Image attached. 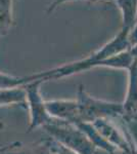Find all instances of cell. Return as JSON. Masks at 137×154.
Instances as JSON below:
<instances>
[{
  "instance_id": "9",
  "label": "cell",
  "mask_w": 137,
  "mask_h": 154,
  "mask_svg": "<svg viewBox=\"0 0 137 154\" xmlns=\"http://www.w3.org/2000/svg\"><path fill=\"white\" fill-rule=\"evenodd\" d=\"M75 125L78 126L85 134L87 138L89 139V141L93 144V146L96 149H100V150L104 151L108 154H116V152L118 151L114 146H112L109 142H106L103 137L99 135V133L96 131V128H94L91 122H78Z\"/></svg>"
},
{
  "instance_id": "10",
  "label": "cell",
  "mask_w": 137,
  "mask_h": 154,
  "mask_svg": "<svg viewBox=\"0 0 137 154\" xmlns=\"http://www.w3.org/2000/svg\"><path fill=\"white\" fill-rule=\"evenodd\" d=\"M122 14V28L130 31L137 21V0H115Z\"/></svg>"
},
{
  "instance_id": "7",
  "label": "cell",
  "mask_w": 137,
  "mask_h": 154,
  "mask_svg": "<svg viewBox=\"0 0 137 154\" xmlns=\"http://www.w3.org/2000/svg\"><path fill=\"white\" fill-rule=\"evenodd\" d=\"M128 84L125 95V100L122 103V120L132 121L137 120V59H134L133 63L128 70Z\"/></svg>"
},
{
  "instance_id": "14",
  "label": "cell",
  "mask_w": 137,
  "mask_h": 154,
  "mask_svg": "<svg viewBox=\"0 0 137 154\" xmlns=\"http://www.w3.org/2000/svg\"><path fill=\"white\" fill-rule=\"evenodd\" d=\"M128 43L130 48L137 43V21L128 33Z\"/></svg>"
},
{
  "instance_id": "3",
  "label": "cell",
  "mask_w": 137,
  "mask_h": 154,
  "mask_svg": "<svg viewBox=\"0 0 137 154\" xmlns=\"http://www.w3.org/2000/svg\"><path fill=\"white\" fill-rule=\"evenodd\" d=\"M76 101L78 104L80 122H93L99 118L116 119L122 117V103L99 100L89 95L80 84L77 91Z\"/></svg>"
},
{
  "instance_id": "2",
  "label": "cell",
  "mask_w": 137,
  "mask_h": 154,
  "mask_svg": "<svg viewBox=\"0 0 137 154\" xmlns=\"http://www.w3.org/2000/svg\"><path fill=\"white\" fill-rule=\"evenodd\" d=\"M51 139L77 154H95L96 148L77 125L52 119L43 126Z\"/></svg>"
},
{
  "instance_id": "16",
  "label": "cell",
  "mask_w": 137,
  "mask_h": 154,
  "mask_svg": "<svg viewBox=\"0 0 137 154\" xmlns=\"http://www.w3.org/2000/svg\"><path fill=\"white\" fill-rule=\"evenodd\" d=\"M55 154H77V153H75L74 151L70 150V149L66 148L64 146L55 142Z\"/></svg>"
},
{
  "instance_id": "12",
  "label": "cell",
  "mask_w": 137,
  "mask_h": 154,
  "mask_svg": "<svg viewBox=\"0 0 137 154\" xmlns=\"http://www.w3.org/2000/svg\"><path fill=\"white\" fill-rule=\"evenodd\" d=\"M13 24V0H0V36L6 35Z\"/></svg>"
},
{
  "instance_id": "1",
  "label": "cell",
  "mask_w": 137,
  "mask_h": 154,
  "mask_svg": "<svg viewBox=\"0 0 137 154\" xmlns=\"http://www.w3.org/2000/svg\"><path fill=\"white\" fill-rule=\"evenodd\" d=\"M128 30L121 29L113 39L85 58L66 63L49 70L30 74L28 75L29 82L40 80L44 83L49 80L63 79L97 67L128 70L134 61L129 53L130 46L128 43Z\"/></svg>"
},
{
  "instance_id": "5",
  "label": "cell",
  "mask_w": 137,
  "mask_h": 154,
  "mask_svg": "<svg viewBox=\"0 0 137 154\" xmlns=\"http://www.w3.org/2000/svg\"><path fill=\"white\" fill-rule=\"evenodd\" d=\"M91 123L99 133V135L117 150L122 151L124 154L133 153V146L129 136L127 137L124 135L123 131L115 125L112 119L99 118Z\"/></svg>"
},
{
  "instance_id": "6",
  "label": "cell",
  "mask_w": 137,
  "mask_h": 154,
  "mask_svg": "<svg viewBox=\"0 0 137 154\" xmlns=\"http://www.w3.org/2000/svg\"><path fill=\"white\" fill-rule=\"evenodd\" d=\"M46 110L49 116L54 120L77 125L80 122L79 109L76 99L75 100H48L45 101Z\"/></svg>"
},
{
  "instance_id": "17",
  "label": "cell",
  "mask_w": 137,
  "mask_h": 154,
  "mask_svg": "<svg viewBox=\"0 0 137 154\" xmlns=\"http://www.w3.org/2000/svg\"><path fill=\"white\" fill-rule=\"evenodd\" d=\"M129 53H130L133 59H137V43L129 48Z\"/></svg>"
},
{
  "instance_id": "4",
  "label": "cell",
  "mask_w": 137,
  "mask_h": 154,
  "mask_svg": "<svg viewBox=\"0 0 137 154\" xmlns=\"http://www.w3.org/2000/svg\"><path fill=\"white\" fill-rule=\"evenodd\" d=\"M43 82L40 80H35L27 83L24 86L26 91V106L29 109V125L27 133L49 123L52 118L49 116L46 110L45 100L41 95V85Z\"/></svg>"
},
{
  "instance_id": "15",
  "label": "cell",
  "mask_w": 137,
  "mask_h": 154,
  "mask_svg": "<svg viewBox=\"0 0 137 154\" xmlns=\"http://www.w3.org/2000/svg\"><path fill=\"white\" fill-rule=\"evenodd\" d=\"M78 1H88V0H54L50 5L48 6V8H47V14H51L52 11H54V9L56 7H58L63 3H66V2H78Z\"/></svg>"
},
{
  "instance_id": "13",
  "label": "cell",
  "mask_w": 137,
  "mask_h": 154,
  "mask_svg": "<svg viewBox=\"0 0 137 154\" xmlns=\"http://www.w3.org/2000/svg\"><path fill=\"white\" fill-rule=\"evenodd\" d=\"M28 83V76H13L0 72V88H11L25 86Z\"/></svg>"
},
{
  "instance_id": "18",
  "label": "cell",
  "mask_w": 137,
  "mask_h": 154,
  "mask_svg": "<svg viewBox=\"0 0 137 154\" xmlns=\"http://www.w3.org/2000/svg\"><path fill=\"white\" fill-rule=\"evenodd\" d=\"M5 150H6V146H1V147H0V153L3 152V151H5Z\"/></svg>"
},
{
  "instance_id": "19",
  "label": "cell",
  "mask_w": 137,
  "mask_h": 154,
  "mask_svg": "<svg viewBox=\"0 0 137 154\" xmlns=\"http://www.w3.org/2000/svg\"><path fill=\"white\" fill-rule=\"evenodd\" d=\"M98 1H113V0H96V2Z\"/></svg>"
},
{
  "instance_id": "11",
  "label": "cell",
  "mask_w": 137,
  "mask_h": 154,
  "mask_svg": "<svg viewBox=\"0 0 137 154\" xmlns=\"http://www.w3.org/2000/svg\"><path fill=\"white\" fill-rule=\"evenodd\" d=\"M12 105L26 106V91L24 86L0 88V107Z\"/></svg>"
},
{
  "instance_id": "8",
  "label": "cell",
  "mask_w": 137,
  "mask_h": 154,
  "mask_svg": "<svg viewBox=\"0 0 137 154\" xmlns=\"http://www.w3.org/2000/svg\"><path fill=\"white\" fill-rule=\"evenodd\" d=\"M0 154H55V141L49 137L48 139H42L39 142L34 143L32 146L23 147L19 145Z\"/></svg>"
}]
</instances>
